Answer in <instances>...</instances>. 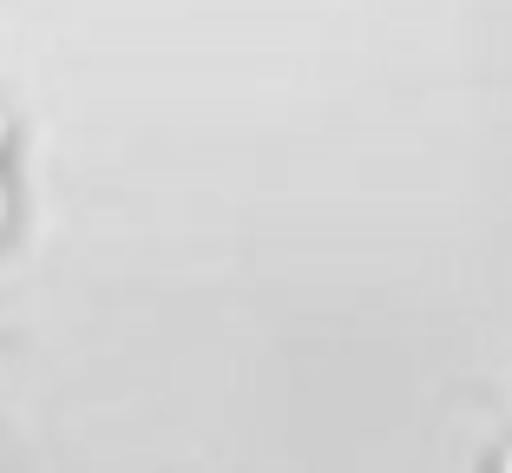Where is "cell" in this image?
Wrapping results in <instances>:
<instances>
[{
  "mask_svg": "<svg viewBox=\"0 0 512 473\" xmlns=\"http://www.w3.org/2000/svg\"><path fill=\"white\" fill-rule=\"evenodd\" d=\"M499 473H512V454H506V460H499Z\"/></svg>",
  "mask_w": 512,
  "mask_h": 473,
  "instance_id": "cell-2",
  "label": "cell"
},
{
  "mask_svg": "<svg viewBox=\"0 0 512 473\" xmlns=\"http://www.w3.org/2000/svg\"><path fill=\"white\" fill-rule=\"evenodd\" d=\"M0 145H7V119H0Z\"/></svg>",
  "mask_w": 512,
  "mask_h": 473,
  "instance_id": "cell-3",
  "label": "cell"
},
{
  "mask_svg": "<svg viewBox=\"0 0 512 473\" xmlns=\"http://www.w3.org/2000/svg\"><path fill=\"white\" fill-rule=\"evenodd\" d=\"M0 224H7V184H0Z\"/></svg>",
  "mask_w": 512,
  "mask_h": 473,
  "instance_id": "cell-1",
  "label": "cell"
}]
</instances>
